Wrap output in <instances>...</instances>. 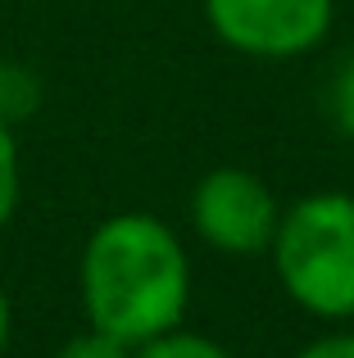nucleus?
I'll list each match as a JSON object with an SVG mask.
<instances>
[{
	"instance_id": "obj_1",
	"label": "nucleus",
	"mask_w": 354,
	"mask_h": 358,
	"mask_svg": "<svg viewBox=\"0 0 354 358\" xmlns=\"http://www.w3.org/2000/svg\"><path fill=\"white\" fill-rule=\"evenodd\" d=\"M191 304V259L155 213H114L82 250V308L96 331L141 345L182 327Z\"/></svg>"
},
{
	"instance_id": "obj_2",
	"label": "nucleus",
	"mask_w": 354,
	"mask_h": 358,
	"mask_svg": "<svg viewBox=\"0 0 354 358\" xmlns=\"http://www.w3.org/2000/svg\"><path fill=\"white\" fill-rule=\"evenodd\" d=\"M273 268L282 290L313 317H354V195L313 191L282 209L273 236Z\"/></svg>"
},
{
	"instance_id": "obj_3",
	"label": "nucleus",
	"mask_w": 354,
	"mask_h": 358,
	"mask_svg": "<svg viewBox=\"0 0 354 358\" xmlns=\"http://www.w3.org/2000/svg\"><path fill=\"white\" fill-rule=\"evenodd\" d=\"M282 222L277 195L246 168H213L191 191V227L209 250L250 259L268 254Z\"/></svg>"
},
{
	"instance_id": "obj_4",
	"label": "nucleus",
	"mask_w": 354,
	"mask_h": 358,
	"mask_svg": "<svg viewBox=\"0 0 354 358\" xmlns=\"http://www.w3.org/2000/svg\"><path fill=\"white\" fill-rule=\"evenodd\" d=\"M337 0H204L213 36L255 59L309 55L332 32Z\"/></svg>"
},
{
	"instance_id": "obj_5",
	"label": "nucleus",
	"mask_w": 354,
	"mask_h": 358,
	"mask_svg": "<svg viewBox=\"0 0 354 358\" xmlns=\"http://www.w3.org/2000/svg\"><path fill=\"white\" fill-rule=\"evenodd\" d=\"M132 358H232V354L218 341H209V336L173 327V331H160L150 341L132 345Z\"/></svg>"
},
{
	"instance_id": "obj_6",
	"label": "nucleus",
	"mask_w": 354,
	"mask_h": 358,
	"mask_svg": "<svg viewBox=\"0 0 354 358\" xmlns=\"http://www.w3.org/2000/svg\"><path fill=\"white\" fill-rule=\"evenodd\" d=\"M18 209V141L9 118L0 114V227L14 218Z\"/></svg>"
},
{
	"instance_id": "obj_7",
	"label": "nucleus",
	"mask_w": 354,
	"mask_h": 358,
	"mask_svg": "<svg viewBox=\"0 0 354 358\" xmlns=\"http://www.w3.org/2000/svg\"><path fill=\"white\" fill-rule=\"evenodd\" d=\"M55 358H132V345L118 341V336H109V331H96V327H91V331H82V336H73V341H64Z\"/></svg>"
},
{
	"instance_id": "obj_8",
	"label": "nucleus",
	"mask_w": 354,
	"mask_h": 358,
	"mask_svg": "<svg viewBox=\"0 0 354 358\" xmlns=\"http://www.w3.org/2000/svg\"><path fill=\"white\" fill-rule=\"evenodd\" d=\"M332 118L354 141V55L346 59V69L337 73V82H332Z\"/></svg>"
},
{
	"instance_id": "obj_9",
	"label": "nucleus",
	"mask_w": 354,
	"mask_h": 358,
	"mask_svg": "<svg viewBox=\"0 0 354 358\" xmlns=\"http://www.w3.org/2000/svg\"><path fill=\"white\" fill-rule=\"evenodd\" d=\"M295 358H354V331H327L309 341Z\"/></svg>"
},
{
	"instance_id": "obj_10",
	"label": "nucleus",
	"mask_w": 354,
	"mask_h": 358,
	"mask_svg": "<svg viewBox=\"0 0 354 358\" xmlns=\"http://www.w3.org/2000/svg\"><path fill=\"white\" fill-rule=\"evenodd\" d=\"M9 327H14V313H9V295H5V286H0V354H5V345H9Z\"/></svg>"
},
{
	"instance_id": "obj_11",
	"label": "nucleus",
	"mask_w": 354,
	"mask_h": 358,
	"mask_svg": "<svg viewBox=\"0 0 354 358\" xmlns=\"http://www.w3.org/2000/svg\"><path fill=\"white\" fill-rule=\"evenodd\" d=\"M0 73H5V64H0Z\"/></svg>"
}]
</instances>
